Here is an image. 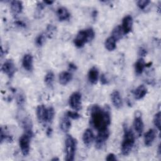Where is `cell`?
<instances>
[{
	"label": "cell",
	"mask_w": 161,
	"mask_h": 161,
	"mask_svg": "<svg viewBox=\"0 0 161 161\" xmlns=\"http://www.w3.org/2000/svg\"><path fill=\"white\" fill-rule=\"evenodd\" d=\"M90 113L91 125L97 131L107 129L111 124V114L108 106L103 108L97 104L92 105Z\"/></svg>",
	"instance_id": "obj_1"
},
{
	"label": "cell",
	"mask_w": 161,
	"mask_h": 161,
	"mask_svg": "<svg viewBox=\"0 0 161 161\" xmlns=\"http://www.w3.org/2000/svg\"><path fill=\"white\" fill-rule=\"evenodd\" d=\"M135 137L131 129L125 127L124 135L121 143V153L123 155H128L131 152L135 144Z\"/></svg>",
	"instance_id": "obj_2"
},
{
	"label": "cell",
	"mask_w": 161,
	"mask_h": 161,
	"mask_svg": "<svg viewBox=\"0 0 161 161\" xmlns=\"http://www.w3.org/2000/svg\"><path fill=\"white\" fill-rule=\"evenodd\" d=\"M95 36V33L92 28H86L80 30L75 38L74 39V43L77 48H82L85 44L91 42Z\"/></svg>",
	"instance_id": "obj_3"
},
{
	"label": "cell",
	"mask_w": 161,
	"mask_h": 161,
	"mask_svg": "<svg viewBox=\"0 0 161 161\" xmlns=\"http://www.w3.org/2000/svg\"><path fill=\"white\" fill-rule=\"evenodd\" d=\"M77 147V140L72 135H67L65 140V160L72 161L74 159Z\"/></svg>",
	"instance_id": "obj_4"
},
{
	"label": "cell",
	"mask_w": 161,
	"mask_h": 161,
	"mask_svg": "<svg viewBox=\"0 0 161 161\" xmlns=\"http://www.w3.org/2000/svg\"><path fill=\"white\" fill-rule=\"evenodd\" d=\"M31 136L25 133L23 134L19 139V145L21 149V152L24 156H26L29 154L30 149V138Z\"/></svg>",
	"instance_id": "obj_5"
},
{
	"label": "cell",
	"mask_w": 161,
	"mask_h": 161,
	"mask_svg": "<svg viewBox=\"0 0 161 161\" xmlns=\"http://www.w3.org/2000/svg\"><path fill=\"white\" fill-rule=\"evenodd\" d=\"M110 132L108 128L98 131V133L96 136L95 143L96 147L97 149H101L104 145L108 139L109 136Z\"/></svg>",
	"instance_id": "obj_6"
},
{
	"label": "cell",
	"mask_w": 161,
	"mask_h": 161,
	"mask_svg": "<svg viewBox=\"0 0 161 161\" xmlns=\"http://www.w3.org/2000/svg\"><path fill=\"white\" fill-rule=\"evenodd\" d=\"M81 94L79 92H74L70 95L69 97V104L73 110L77 111L81 109Z\"/></svg>",
	"instance_id": "obj_7"
},
{
	"label": "cell",
	"mask_w": 161,
	"mask_h": 161,
	"mask_svg": "<svg viewBox=\"0 0 161 161\" xmlns=\"http://www.w3.org/2000/svg\"><path fill=\"white\" fill-rule=\"evenodd\" d=\"M1 70L9 78L13 77L16 72V67L13 60L10 59L6 60L2 65Z\"/></svg>",
	"instance_id": "obj_8"
},
{
	"label": "cell",
	"mask_w": 161,
	"mask_h": 161,
	"mask_svg": "<svg viewBox=\"0 0 161 161\" xmlns=\"http://www.w3.org/2000/svg\"><path fill=\"white\" fill-rule=\"evenodd\" d=\"M133 127L135 132L136 133V135L138 136H140L142 135L143 131L144 125L142 118V115L139 112L136 113L135 116L133 120Z\"/></svg>",
	"instance_id": "obj_9"
},
{
	"label": "cell",
	"mask_w": 161,
	"mask_h": 161,
	"mask_svg": "<svg viewBox=\"0 0 161 161\" xmlns=\"http://www.w3.org/2000/svg\"><path fill=\"white\" fill-rule=\"evenodd\" d=\"M121 28L123 30L124 35H126L129 33L133 27V18L130 15L125 16L122 19Z\"/></svg>",
	"instance_id": "obj_10"
},
{
	"label": "cell",
	"mask_w": 161,
	"mask_h": 161,
	"mask_svg": "<svg viewBox=\"0 0 161 161\" xmlns=\"http://www.w3.org/2000/svg\"><path fill=\"white\" fill-rule=\"evenodd\" d=\"M22 65L27 71H31L33 68V56L30 53H26L23 56L22 60Z\"/></svg>",
	"instance_id": "obj_11"
},
{
	"label": "cell",
	"mask_w": 161,
	"mask_h": 161,
	"mask_svg": "<svg viewBox=\"0 0 161 161\" xmlns=\"http://www.w3.org/2000/svg\"><path fill=\"white\" fill-rule=\"evenodd\" d=\"M111 99L113 106L119 109L123 106V101L121 94L119 91H114L111 94Z\"/></svg>",
	"instance_id": "obj_12"
},
{
	"label": "cell",
	"mask_w": 161,
	"mask_h": 161,
	"mask_svg": "<svg viewBox=\"0 0 161 161\" xmlns=\"http://www.w3.org/2000/svg\"><path fill=\"white\" fill-rule=\"evenodd\" d=\"M94 140V135L92 131L90 128L86 129L82 135V140L84 145L87 147H89L92 143Z\"/></svg>",
	"instance_id": "obj_13"
},
{
	"label": "cell",
	"mask_w": 161,
	"mask_h": 161,
	"mask_svg": "<svg viewBox=\"0 0 161 161\" xmlns=\"http://www.w3.org/2000/svg\"><path fill=\"white\" fill-rule=\"evenodd\" d=\"M87 77L90 83H91L92 84H96L99 79L98 69L95 66L91 67L88 72Z\"/></svg>",
	"instance_id": "obj_14"
},
{
	"label": "cell",
	"mask_w": 161,
	"mask_h": 161,
	"mask_svg": "<svg viewBox=\"0 0 161 161\" xmlns=\"http://www.w3.org/2000/svg\"><path fill=\"white\" fill-rule=\"evenodd\" d=\"M156 137V132L153 129H150L144 135V143L147 147H150L152 145Z\"/></svg>",
	"instance_id": "obj_15"
},
{
	"label": "cell",
	"mask_w": 161,
	"mask_h": 161,
	"mask_svg": "<svg viewBox=\"0 0 161 161\" xmlns=\"http://www.w3.org/2000/svg\"><path fill=\"white\" fill-rule=\"evenodd\" d=\"M57 16L60 21H64L69 19L70 14L66 8L61 6L57 10Z\"/></svg>",
	"instance_id": "obj_16"
},
{
	"label": "cell",
	"mask_w": 161,
	"mask_h": 161,
	"mask_svg": "<svg viewBox=\"0 0 161 161\" xmlns=\"http://www.w3.org/2000/svg\"><path fill=\"white\" fill-rule=\"evenodd\" d=\"M147 93V87L142 84L140 85L139 86H138L133 91V96L135 97V98L137 100H140L142 99V98H143L146 94Z\"/></svg>",
	"instance_id": "obj_17"
},
{
	"label": "cell",
	"mask_w": 161,
	"mask_h": 161,
	"mask_svg": "<svg viewBox=\"0 0 161 161\" xmlns=\"http://www.w3.org/2000/svg\"><path fill=\"white\" fill-rule=\"evenodd\" d=\"M72 79V74L69 71H64L61 72L58 76V80L60 84L65 86L69 84Z\"/></svg>",
	"instance_id": "obj_18"
},
{
	"label": "cell",
	"mask_w": 161,
	"mask_h": 161,
	"mask_svg": "<svg viewBox=\"0 0 161 161\" xmlns=\"http://www.w3.org/2000/svg\"><path fill=\"white\" fill-rule=\"evenodd\" d=\"M47 108L43 104L38 105L36 108V114L38 121L41 123H45Z\"/></svg>",
	"instance_id": "obj_19"
},
{
	"label": "cell",
	"mask_w": 161,
	"mask_h": 161,
	"mask_svg": "<svg viewBox=\"0 0 161 161\" xmlns=\"http://www.w3.org/2000/svg\"><path fill=\"white\" fill-rule=\"evenodd\" d=\"M11 9L12 13L16 15L21 13L23 10V4L19 1H11Z\"/></svg>",
	"instance_id": "obj_20"
},
{
	"label": "cell",
	"mask_w": 161,
	"mask_h": 161,
	"mask_svg": "<svg viewBox=\"0 0 161 161\" xmlns=\"http://www.w3.org/2000/svg\"><path fill=\"white\" fill-rule=\"evenodd\" d=\"M22 125L25 130V133L32 136L33 131H32V123H31V119L29 118H25L22 121Z\"/></svg>",
	"instance_id": "obj_21"
},
{
	"label": "cell",
	"mask_w": 161,
	"mask_h": 161,
	"mask_svg": "<svg viewBox=\"0 0 161 161\" xmlns=\"http://www.w3.org/2000/svg\"><path fill=\"white\" fill-rule=\"evenodd\" d=\"M146 67V64L143 58H139L135 64V70L137 75H140L143 73L145 68Z\"/></svg>",
	"instance_id": "obj_22"
},
{
	"label": "cell",
	"mask_w": 161,
	"mask_h": 161,
	"mask_svg": "<svg viewBox=\"0 0 161 161\" xmlns=\"http://www.w3.org/2000/svg\"><path fill=\"white\" fill-rule=\"evenodd\" d=\"M116 40L111 36L107 38L104 42V47L108 51H113L116 48Z\"/></svg>",
	"instance_id": "obj_23"
},
{
	"label": "cell",
	"mask_w": 161,
	"mask_h": 161,
	"mask_svg": "<svg viewBox=\"0 0 161 161\" xmlns=\"http://www.w3.org/2000/svg\"><path fill=\"white\" fill-rule=\"evenodd\" d=\"M71 127V121L70 118L65 116L61 120L60 122V128L64 132H68Z\"/></svg>",
	"instance_id": "obj_24"
},
{
	"label": "cell",
	"mask_w": 161,
	"mask_h": 161,
	"mask_svg": "<svg viewBox=\"0 0 161 161\" xmlns=\"http://www.w3.org/2000/svg\"><path fill=\"white\" fill-rule=\"evenodd\" d=\"M124 35L123 30L120 25H118L113 30L111 36H113L116 41H118L121 38H122L123 36Z\"/></svg>",
	"instance_id": "obj_25"
},
{
	"label": "cell",
	"mask_w": 161,
	"mask_h": 161,
	"mask_svg": "<svg viewBox=\"0 0 161 161\" xmlns=\"http://www.w3.org/2000/svg\"><path fill=\"white\" fill-rule=\"evenodd\" d=\"M54 74L52 71L48 72L44 77V82L45 84L48 87H52L54 82Z\"/></svg>",
	"instance_id": "obj_26"
},
{
	"label": "cell",
	"mask_w": 161,
	"mask_h": 161,
	"mask_svg": "<svg viewBox=\"0 0 161 161\" xmlns=\"http://www.w3.org/2000/svg\"><path fill=\"white\" fill-rule=\"evenodd\" d=\"M55 116V110L53 107L47 108L45 123H52Z\"/></svg>",
	"instance_id": "obj_27"
},
{
	"label": "cell",
	"mask_w": 161,
	"mask_h": 161,
	"mask_svg": "<svg viewBox=\"0 0 161 161\" xmlns=\"http://www.w3.org/2000/svg\"><path fill=\"white\" fill-rule=\"evenodd\" d=\"M4 141L11 142L12 141V137L11 136H9L8 134H7L4 131L3 127H1V143H2Z\"/></svg>",
	"instance_id": "obj_28"
},
{
	"label": "cell",
	"mask_w": 161,
	"mask_h": 161,
	"mask_svg": "<svg viewBox=\"0 0 161 161\" xmlns=\"http://www.w3.org/2000/svg\"><path fill=\"white\" fill-rule=\"evenodd\" d=\"M45 42V36L44 34H40L35 39V44L37 47H42Z\"/></svg>",
	"instance_id": "obj_29"
},
{
	"label": "cell",
	"mask_w": 161,
	"mask_h": 161,
	"mask_svg": "<svg viewBox=\"0 0 161 161\" xmlns=\"http://www.w3.org/2000/svg\"><path fill=\"white\" fill-rule=\"evenodd\" d=\"M153 124L158 129V130H160V112L158 111L157 113L153 117Z\"/></svg>",
	"instance_id": "obj_30"
},
{
	"label": "cell",
	"mask_w": 161,
	"mask_h": 161,
	"mask_svg": "<svg viewBox=\"0 0 161 161\" xmlns=\"http://www.w3.org/2000/svg\"><path fill=\"white\" fill-rule=\"evenodd\" d=\"M66 116H68L69 118L73 119H78L80 118V115L75 111H68L66 113Z\"/></svg>",
	"instance_id": "obj_31"
},
{
	"label": "cell",
	"mask_w": 161,
	"mask_h": 161,
	"mask_svg": "<svg viewBox=\"0 0 161 161\" xmlns=\"http://www.w3.org/2000/svg\"><path fill=\"white\" fill-rule=\"evenodd\" d=\"M16 102L18 106H23L25 103V95L22 93H19L17 95L16 97Z\"/></svg>",
	"instance_id": "obj_32"
},
{
	"label": "cell",
	"mask_w": 161,
	"mask_h": 161,
	"mask_svg": "<svg viewBox=\"0 0 161 161\" xmlns=\"http://www.w3.org/2000/svg\"><path fill=\"white\" fill-rule=\"evenodd\" d=\"M150 1L148 0H139L137 1L136 4L138 7L140 9H144L150 3Z\"/></svg>",
	"instance_id": "obj_33"
},
{
	"label": "cell",
	"mask_w": 161,
	"mask_h": 161,
	"mask_svg": "<svg viewBox=\"0 0 161 161\" xmlns=\"http://www.w3.org/2000/svg\"><path fill=\"white\" fill-rule=\"evenodd\" d=\"M106 160L108 161H116V160H117V158L114 153H111L107 155Z\"/></svg>",
	"instance_id": "obj_34"
},
{
	"label": "cell",
	"mask_w": 161,
	"mask_h": 161,
	"mask_svg": "<svg viewBox=\"0 0 161 161\" xmlns=\"http://www.w3.org/2000/svg\"><path fill=\"white\" fill-rule=\"evenodd\" d=\"M100 81L101 82L102 84L103 85H105V84H107L108 83V80L106 77V75L104 74H102L101 75V77H100Z\"/></svg>",
	"instance_id": "obj_35"
},
{
	"label": "cell",
	"mask_w": 161,
	"mask_h": 161,
	"mask_svg": "<svg viewBox=\"0 0 161 161\" xmlns=\"http://www.w3.org/2000/svg\"><path fill=\"white\" fill-rule=\"evenodd\" d=\"M147 54V50L146 49H145L144 48H140V50H139V55L142 57H143V56H145Z\"/></svg>",
	"instance_id": "obj_36"
},
{
	"label": "cell",
	"mask_w": 161,
	"mask_h": 161,
	"mask_svg": "<svg viewBox=\"0 0 161 161\" xmlns=\"http://www.w3.org/2000/svg\"><path fill=\"white\" fill-rule=\"evenodd\" d=\"M69 67L70 70H75L76 69V66H75V65L74 64H72V63H70V64H69Z\"/></svg>",
	"instance_id": "obj_37"
},
{
	"label": "cell",
	"mask_w": 161,
	"mask_h": 161,
	"mask_svg": "<svg viewBox=\"0 0 161 161\" xmlns=\"http://www.w3.org/2000/svg\"><path fill=\"white\" fill-rule=\"evenodd\" d=\"M52 130L50 128H48L47 130V135L48 136H50L52 134Z\"/></svg>",
	"instance_id": "obj_38"
},
{
	"label": "cell",
	"mask_w": 161,
	"mask_h": 161,
	"mask_svg": "<svg viewBox=\"0 0 161 161\" xmlns=\"http://www.w3.org/2000/svg\"><path fill=\"white\" fill-rule=\"evenodd\" d=\"M53 3V1H44V3L47 4H52Z\"/></svg>",
	"instance_id": "obj_39"
},
{
	"label": "cell",
	"mask_w": 161,
	"mask_h": 161,
	"mask_svg": "<svg viewBox=\"0 0 161 161\" xmlns=\"http://www.w3.org/2000/svg\"><path fill=\"white\" fill-rule=\"evenodd\" d=\"M158 153L159 155H160V153H161V152H160V145H158Z\"/></svg>",
	"instance_id": "obj_40"
},
{
	"label": "cell",
	"mask_w": 161,
	"mask_h": 161,
	"mask_svg": "<svg viewBox=\"0 0 161 161\" xmlns=\"http://www.w3.org/2000/svg\"><path fill=\"white\" fill-rule=\"evenodd\" d=\"M59 160V159H58V158H53L52 159V161H53V160Z\"/></svg>",
	"instance_id": "obj_41"
}]
</instances>
